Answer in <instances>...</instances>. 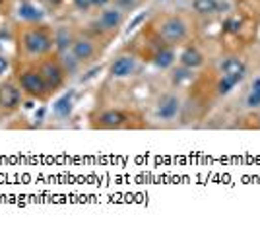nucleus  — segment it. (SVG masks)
<instances>
[{"label":"nucleus","instance_id":"obj_1","mask_svg":"<svg viewBox=\"0 0 260 227\" xmlns=\"http://www.w3.org/2000/svg\"><path fill=\"white\" fill-rule=\"evenodd\" d=\"M54 39L53 33L49 31L45 25H37V27H25L22 31V49L23 53L31 58H39V56H47L53 51Z\"/></svg>","mask_w":260,"mask_h":227},{"label":"nucleus","instance_id":"obj_2","mask_svg":"<svg viewBox=\"0 0 260 227\" xmlns=\"http://www.w3.org/2000/svg\"><path fill=\"white\" fill-rule=\"evenodd\" d=\"M155 35H159L167 45H181L188 39V23L179 16H163L153 27Z\"/></svg>","mask_w":260,"mask_h":227},{"label":"nucleus","instance_id":"obj_3","mask_svg":"<svg viewBox=\"0 0 260 227\" xmlns=\"http://www.w3.org/2000/svg\"><path fill=\"white\" fill-rule=\"evenodd\" d=\"M37 72L41 74V78L45 80V84H47V87H49L51 91H56L58 87L64 86L66 70L58 58H53V56L43 58V60L39 62V66H37Z\"/></svg>","mask_w":260,"mask_h":227},{"label":"nucleus","instance_id":"obj_4","mask_svg":"<svg viewBox=\"0 0 260 227\" xmlns=\"http://www.w3.org/2000/svg\"><path fill=\"white\" fill-rule=\"evenodd\" d=\"M18 82H20V89H22L23 93H27L29 98L45 99L51 93V89L47 87L41 74H39L37 70H33V68L23 70L22 74L18 76Z\"/></svg>","mask_w":260,"mask_h":227},{"label":"nucleus","instance_id":"obj_5","mask_svg":"<svg viewBox=\"0 0 260 227\" xmlns=\"http://www.w3.org/2000/svg\"><path fill=\"white\" fill-rule=\"evenodd\" d=\"M130 120L132 115L126 111H120V109H107V111H101L99 115L93 117V128L101 130H115V128H126L130 126Z\"/></svg>","mask_w":260,"mask_h":227},{"label":"nucleus","instance_id":"obj_6","mask_svg":"<svg viewBox=\"0 0 260 227\" xmlns=\"http://www.w3.org/2000/svg\"><path fill=\"white\" fill-rule=\"evenodd\" d=\"M124 23V12L120 8H103L99 14L98 22H95V29L99 35L103 33H117L119 27Z\"/></svg>","mask_w":260,"mask_h":227},{"label":"nucleus","instance_id":"obj_7","mask_svg":"<svg viewBox=\"0 0 260 227\" xmlns=\"http://www.w3.org/2000/svg\"><path fill=\"white\" fill-rule=\"evenodd\" d=\"M181 107H183V101L179 95H175V93H165L159 98L157 101V105H155V117L163 122H169V120H173L179 117V113H181Z\"/></svg>","mask_w":260,"mask_h":227},{"label":"nucleus","instance_id":"obj_8","mask_svg":"<svg viewBox=\"0 0 260 227\" xmlns=\"http://www.w3.org/2000/svg\"><path fill=\"white\" fill-rule=\"evenodd\" d=\"M70 51L84 64V62H89L98 54V45H95V39H91L87 35H78V37H74V43H72Z\"/></svg>","mask_w":260,"mask_h":227},{"label":"nucleus","instance_id":"obj_9","mask_svg":"<svg viewBox=\"0 0 260 227\" xmlns=\"http://www.w3.org/2000/svg\"><path fill=\"white\" fill-rule=\"evenodd\" d=\"M136 70V58L132 54H119L111 66H109V74L111 78H117V80H122V78H130Z\"/></svg>","mask_w":260,"mask_h":227},{"label":"nucleus","instance_id":"obj_10","mask_svg":"<svg viewBox=\"0 0 260 227\" xmlns=\"http://www.w3.org/2000/svg\"><path fill=\"white\" fill-rule=\"evenodd\" d=\"M22 105V91L14 84H2L0 86V109L14 111Z\"/></svg>","mask_w":260,"mask_h":227},{"label":"nucleus","instance_id":"obj_11","mask_svg":"<svg viewBox=\"0 0 260 227\" xmlns=\"http://www.w3.org/2000/svg\"><path fill=\"white\" fill-rule=\"evenodd\" d=\"M153 64L157 66V68H161V70H169V68H173L175 60H177V53H175V47L173 45H161L152 56Z\"/></svg>","mask_w":260,"mask_h":227},{"label":"nucleus","instance_id":"obj_12","mask_svg":"<svg viewBox=\"0 0 260 227\" xmlns=\"http://www.w3.org/2000/svg\"><path fill=\"white\" fill-rule=\"evenodd\" d=\"M179 60H181V64L186 66V68L196 70V68L204 66V54H202V51H200L196 45H186L183 49V53H181V56H179Z\"/></svg>","mask_w":260,"mask_h":227},{"label":"nucleus","instance_id":"obj_13","mask_svg":"<svg viewBox=\"0 0 260 227\" xmlns=\"http://www.w3.org/2000/svg\"><path fill=\"white\" fill-rule=\"evenodd\" d=\"M219 72L228 76H239V78L245 80V76H247V64H245L239 56H228V58L221 60Z\"/></svg>","mask_w":260,"mask_h":227},{"label":"nucleus","instance_id":"obj_14","mask_svg":"<svg viewBox=\"0 0 260 227\" xmlns=\"http://www.w3.org/2000/svg\"><path fill=\"white\" fill-rule=\"evenodd\" d=\"M53 39H54V47L58 53H64V51H70L72 49V43H74V35L68 27H56L53 31Z\"/></svg>","mask_w":260,"mask_h":227},{"label":"nucleus","instance_id":"obj_15","mask_svg":"<svg viewBox=\"0 0 260 227\" xmlns=\"http://www.w3.org/2000/svg\"><path fill=\"white\" fill-rule=\"evenodd\" d=\"M72 109H74V93L68 91L62 98H58L53 105V113L58 119H68L72 115Z\"/></svg>","mask_w":260,"mask_h":227},{"label":"nucleus","instance_id":"obj_16","mask_svg":"<svg viewBox=\"0 0 260 227\" xmlns=\"http://www.w3.org/2000/svg\"><path fill=\"white\" fill-rule=\"evenodd\" d=\"M18 16L22 18L23 22H29V23H37L43 20V10L41 8H37L35 4L31 2H23L22 6H20V10H18Z\"/></svg>","mask_w":260,"mask_h":227},{"label":"nucleus","instance_id":"obj_17","mask_svg":"<svg viewBox=\"0 0 260 227\" xmlns=\"http://www.w3.org/2000/svg\"><path fill=\"white\" fill-rule=\"evenodd\" d=\"M241 82H243V78H239V76L221 74V78H219V82H217V86H216L217 95H228V93H231Z\"/></svg>","mask_w":260,"mask_h":227},{"label":"nucleus","instance_id":"obj_18","mask_svg":"<svg viewBox=\"0 0 260 227\" xmlns=\"http://www.w3.org/2000/svg\"><path fill=\"white\" fill-rule=\"evenodd\" d=\"M192 8L200 16H212L221 8L219 0H192Z\"/></svg>","mask_w":260,"mask_h":227},{"label":"nucleus","instance_id":"obj_19","mask_svg":"<svg viewBox=\"0 0 260 227\" xmlns=\"http://www.w3.org/2000/svg\"><path fill=\"white\" fill-rule=\"evenodd\" d=\"M243 18L241 16H231L223 22V33L228 35H241L243 33Z\"/></svg>","mask_w":260,"mask_h":227},{"label":"nucleus","instance_id":"obj_20","mask_svg":"<svg viewBox=\"0 0 260 227\" xmlns=\"http://www.w3.org/2000/svg\"><path fill=\"white\" fill-rule=\"evenodd\" d=\"M192 72H194V70H190V68H186V66H183V64H181V68H175L173 74H171L173 86H183L184 82H190V80H192Z\"/></svg>","mask_w":260,"mask_h":227},{"label":"nucleus","instance_id":"obj_21","mask_svg":"<svg viewBox=\"0 0 260 227\" xmlns=\"http://www.w3.org/2000/svg\"><path fill=\"white\" fill-rule=\"evenodd\" d=\"M115 6L120 8L122 12L126 10H134L138 6V0H115Z\"/></svg>","mask_w":260,"mask_h":227},{"label":"nucleus","instance_id":"obj_22","mask_svg":"<svg viewBox=\"0 0 260 227\" xmlns=\"http://www.w3.org/2000/svg\"><path fill=\"white\" fill-rule=\"evenodd\" d=\"M247 107L249 109H258L260 107V93L250 91L249 95H247Z\"/></svg>","mask_w":260,"mask_h":227},{"label":"nucleus","instance_id":"obj_23","mask_svg":"<svg viewBox=\"0 0 260 227\" xmlns=\"http://www.w3.org/2000/svg\"><path fill=\"white\" fill-rule=\"evenodd\" d=\"M72 2L80 12H87L93 8V0H72Z\"/></svg>","mask_w":260,"mask_h":227},{"label":"nucleus","instance_id":"obj_24","mask_svg":"<svg viewBox=\"0 0 260 227\" xmlns=\"http://www.w3.org/2000/svg\"><path fill=\"white\" fill-rule=\"evenodd\" d=\"M8 66H10V62H8V58H6V56H2V54H0V76L4 74V72H6V70H8Z\"/></svg>","mask_w":260,"mask_h":227},{"label":"nucleus","instance_id":"obj_25","mask_svg":"<svg viewBox=\"0 0 260 227\" xmlns=\"http://www.w3.org/2000/svg\"><path fill=\"white\" fill-rule=\"evenodd\" d=\"M250 91H256V93H260V76H258V78H254V82H252V86H250Z\"/></svg>","mask_w":260,"mask_h":227},{"label":"nucleus","instance_id":"obj_26","mask_svg":"<svg viewBox=\"0 0 260 227\" xmlns=\"http://www.w3.org/2000/svg\"><path fill=\"white\" fill-rule=\"evenodd\" d=\"M109 2H111V0H93V6H95V8H105Z\"/></svg>","mask_w":260,"mask_h":227},{"label":"nucleus","instance_id":"obj_27","mask_svg":"<svg viewBox=\"0 0 260 227\" xmlns=\"http://www.w3.org/2000/svg\"><path fill=\"white\" fill-rule=\"evenodd\" d=\"M142 20H144V14H140V16H138V18H136V20H134V22L130 23L128 31H132V29H134V27H136V25H138V23H140V22H142Z\"/></svg>","mask_w":260,"mask_h":227},{"label":"nucleus","instance_id":"obj_28","mask_svg":"<svg viewBox=\"0 0 260 227\" xmlns=\"http://www.w3.org/2000/svg\"><path fill=\"white\" fill-rule=\"evenodd\" d=\"M51 2H60V0H51Z\"/></svg>","mask_w":260,"mask_h":227}]
</instances>
